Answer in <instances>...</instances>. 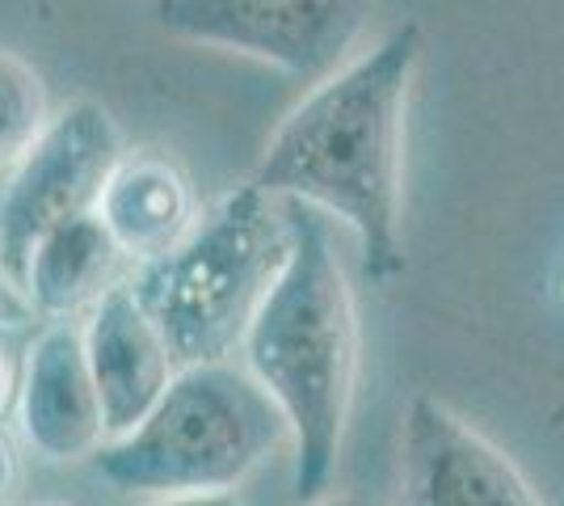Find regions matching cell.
<instances>
[{"label": "cell", "instance_id": "cell-7", "mask_svg": "<svg viewBox=\"0 0 564 506\" xmlns=\"http://www.w3.org/2000/svg\"><path fill=\"white\" fill-rule=\"evenodd\" d=\"M397 506H547L531 477L464 413L417 392L400 431Z\"/></svg>", "mask_w": 564, "mask_h": 506}, {"label": "cell", "instance_id": "cell-13", "mask_svg": "<svg viewBox=\"0 0 564 506\" xmlns=\"http://www.w3.org/2000/svg\"><path fill=\"white\" fill-rule=\"evenodd\" d=\"M22 363H25V351L18 346L13 330H4V325H0V422H4V418H9V410L18 406Z\"/></svg>", "mask_w": 564, "mask_h": 506}, {"label": "cell", "instance_id": "cell-5", "mask_svg": "<svg viewBox=\"0 0 564 506\" xmlns=\"http://www.w3.org/2000/svg\"><path fill=\"white\" fill-rule=\"evenodd\" d=\"M122 157V131L106 106L72 101L51 115L0 194V266L13 283H22L30 254L47 233L94 216Z\"/></svg>", "mask_w": 564, "mask_h": 506}, {"label": "cell", "instance_id": "cell-4", "mask_svg": "<svg viewBox=\"0 0 564 506\" xmlns=\"http://www.w3.org/2000/svg\"><path fill=\"white\" fill-rule=\"evenodd\" d=\"M291 443L286 418L249 367L198 363L177 367L165 397L135 431L106 439L94 469L127 494H236L270 452Z\"/></svg>", "mask_w": 564, "mask_h": 506}, {"label": "cell", "instance_id": "cell-3", "mask_svg": "<svg viewBox=\"0 0 564 506\" xmlns=\"http://www.w3.org/2000/svg\"><path fill=\"white\" fill-rule=\"evenodd\" d=\"M286 254V203L245 182L224 194L177 249L143 262L127 283L177 367L224 363L279 283Z\"/></svg>", "mask_w": 564, "mask_h": 506}, {"label": "cell", "instance_id": "cell-9", "mask_svg": "<svg viewBox=\"0 0 564 506\" xmlns=\"http://www.w3.org/2000/svg\"><path fill=\"white\" fill-rule=\"evenodd\" d=\"M80 334H85V355H89V372L101 397L106 439L135 431L177 376L165 337L140 309L127 279L89 309Z\"/></svg>", "mask_w": 564, "mask_h": 506}, {"label": "cell", "instance_id": "cell-18", "mask_svg": "<svg viewBox=\"0 0 564 506\" xmlns=\"http://www.w3.org/2000/svg\"><path fill=\"white\" fill-rule=\"evenodd\" d=\"M39 506H72V503H39Z\"/></svg>", "mask_w": 564, "mask_h": 506}, {"label": "cell", "instance_id": "cell-8", "mask_svg": "<svg viewBox=\"0 0 564 506\" xmlns=\"http://www.w3.org/2000/svg\"><path fill=\"white\" fill-rule=\"evenodd\" d=\"M13 413L18 434L39 460L76 464L97 456L106 443V418L76 321H47L25 346Z\"/></svg>", "mask_w": 564, "mask_h": 506}, {"label": "cell", "instance_id": "cell-16", "mask_svg": "<svg viewBox=\"0 0 564 506\" xmlns=\"http://www.w3.org/2000/svg\"><path fill=\"white\" fill-rule=\"evenodd\" d=\"M143 506H245L236 494H177V498H148Z\"/></svg>", "mask_w": 564, "mask_h": 506}, {"label": "cell", "instance_id": "cell-2", "mask_svg": "<svg viewBox=\"0 0 564 506\" xmlns=\"http://www.w3.org/2000/svg\"><path fill=\"white\" fill-rule=\"evenodd\" d=\"M291 254L279 283L240 342L253 372L291 431V485L300 503L321 498L341 460L358 385V309L321 212L286 203Z\"/></svg>", "mask_w": 564, "mask_h": 506}, {"label": "cell", "instance_id": "cell-10", "mask_svg": "<svg viewBox=\"0 0 564 506\" xmlns=\"http://www.w3.org/2000/svg\"><path fill=\"white\" fill-rule=\"evenodd\" d=\"M97 219L115 237L122 258L143 266L186 241V233L198 224V203L186 173L173 161L156 152H127L101 191Z\"/></svg>", "mask_w": 564, "mask_h": 506}, {"label": "cell", "instance_id": "cell-1", "mask_svg": "<svg viewBox=\"0 0 564 506\" xmlns=\"http://www.w3.org/2000/svg\"><path fill=\"white\" fill-rule=\"evenodd\" d=\"M422 60V25L388 30L367 55L325 76L282 119L253 169V186L341 219L358 241L362 274L392 283L404 270L400 169L404 110Z\"/></svg>", "mask_w": 564, "mask_h": 506}, {"label": "cell", "instance_id": "cell-6", "mask_svg": "<svg viewBox=\"0 0 564 506\" xmlns=\"http://www.w3.org/2000/svg\"><path fill=\"white\" fill-rule=\"evenodd\" d=\"M376 0H156L169 34L253 55L295 76L325 80L358 43Z\"/></svg>", "mask_w": 564, "mask_h": 506}, {"label": "cell", "instance_id": "cell-14", "mask_svg": "<svg viewBox=\"0 0 564 506\" xmlns=\"http://www.w3.org/2000/svg\"><path fill=\"white\" fill-rule=\"evenodd\" d=\"M18 489H22V448L9 422H0V506L13 503Z\"/></svg>", "mask_w": 564, "mask_h": 506}, {"label": "cell", "instance_id": "cell-11", "mask_svg": "<svg viewBox=\"0 0 564 506\" xmlns=\"http://www.w3.org/2000/svg\"><path fill=\"white\" fill-rule=\"evenodd\" d=\"M122 249L94 212L59 224L34 245L18 288L34 316L76 321V313H89L106 291L122 283Z\"/></svg>", "mask_w": 564, "mask_h": 506}, {"label": "cell", "instance_id": "cell-17", "mask_svg": "<svg viewBox=\"0 0 564 506\" xmlns=\"http://www.w3.org/2000/svg\"><path fill=\"white\" fill-rule=\"evenodd\" d=\"M304 506H379V503H367V498H358V494H321V498H312Z\"/></svg>", "mask_w": 564, "mask_h": 506}, {"label": "cell", "instance_id": "cell-12", "mask_svg": "<svg viewBox=\"0 0 564 506\" xmlns=\"http://www.w3.org/2000/svg\"><path fill=\"white\" fill-rule=\"evenodd\" d=\"M47 85L18 51H0V169L18 165L47 127Z\"/></svg>", "mask_w": 564, "mask_h": 506}, {"label": "cell", "instance_id": "cell-15", "mask_svg": "<svg viewBox=\"0 0 564 506\" xmlns=\"http://www.w3.org/2000/svg\"><path fill=\"white\" fill-rule=\"evenodd\" d=\"M30 316L34 313H30L25 295L18 291V283L4 274V266H0V325H4V330H22Z\"/></svg>", "mask_w": 564, "mask_h": 506}]
</instances>
